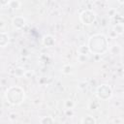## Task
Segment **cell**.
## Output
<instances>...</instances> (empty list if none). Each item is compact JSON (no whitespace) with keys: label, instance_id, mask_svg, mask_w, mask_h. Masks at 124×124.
<instances>
[{"label":"cell","instance_id":"3957f363","mask_svg":"<svg viewBox=\"0 0 124 124\" xmlns=\"http://www.w3.org/2000/svg\"><path fill=\"white\" fill-rule=\"evenodd\" d=\"M96 96L99 100H108L112 96V90L109 85L102 84L96 90Z\"/></svg>","mask_w":124,"mask_h":124},{"label":"cell","instance_id":"ffe728a7","mask_svg":"<svg viewBox=\"0 0 124 124\" xmlns=\"http://www.w3.org/2000/svg\"><path fill=\"white\" fill-rule=\"evenodd\" d=\"M113 123H114V124H123V123H122V119L119 118V117H116V118L113 120Z\"/></svg>","mask_w":124,"mask_h":124},{"label":"cell","instance_id":"5bb4252c","mask_svg":"<svg viewBox=\"0 0 124 124\" xmlns=\"http://www.w3.org/2000/svg\"><path fill=\"white\" fill-rule=\"evenodd\" d=\"M64 106H65V108L66 109H73L76 106V103L71 100V99H67L65 102H64Z\"/></svg>","mask_w":124,"mask_h":124},{"label":"cell","instance_id":"9a60e30c","mask_svg":"<svg viewBox=\"0 0 124 124\" xmlns=\"http://www.w3.org/2000/svg\"><path fill=\"white\" fill-rule=\"evenodd\" d=\"M25 72H26L25 69L22 67H16L15 69V75L16 77H23L25 75Z\"/></svg>","mask_w":124,"mask_h":124},{"label":"cell","instance_id":"ba28073f","mask_svg":"<svg viewBox=\"0 0 124 124\" xmlns=\"http://www.w3.org/2000/svg\"><path fill=\"white\" fill-rule=\"evenodd\" d=\"M112 31L116 33V35H121L124 33V22H118L113 25Z\"/></svg>","mask_w":124,"mask_h":124},{"label":"cell","instance_id":"30bf717a","mask_svg":"<svg viewBox=\"0 0 124 124\" xmlns=\"http://www.w3.org/2000/svg\"><path fill=\"white\" fill-rule=\"evenodd\" d=\"M61 73L64 75H71L74 73V67L71 64H65L61 68Z\"/></svg>","mask_w":124,"mask_h":124},{"label":"cell","instance_id":"8992f818","mask_svg":"<svg viewBox=\"0 0 124 124\" xmlns=\"http://www.w3.org/2000/svg\"><path fill=\"white\" fill-rule=\"evenodd\" d=\"M42 42H43V45L45 46H52L53 45H54V43H55V38L52 36V35H45L44 37H43V40H42Z\"/></svg>","mask_w":124,"mask_h":124},{"label":"cell","instance_id":"6da1fadb","mask_svg":"<svg viewBox=\"0 0 124 124\" xmlns=\"http://www.w3.org/2000/svg\"><path fill=\"white\" fill-rule=\"evenodd\" d=\"M87 46L90 53L103 54L108 49V38L104 34H95L89 38Z\"/></svg>","mask_w":124,"mask_h":124},{"label":"cell","instance_id":"44dd1931","mask_svg":"<svg viewBox=\"0 0 124 124\" xmlns=\"http://www.w3.org/2000/svg\"><path fill=\"white\" fill-rule=\"evenodd\" d=\"M118 3H119V4H121V5H124V1H120V0H119V1H118Z\"/></svg>","mask_w":124,"mask_h":124},{"label":"cell","instance_id":"7c38bea8","mask_svg":"<svg viewBox=\"0 0 124 124\" xmlns=\"http://www.w3.org/2000/svg\"><path fill=\"white\" fill-rule=\"evenodd\" d=\"M90 53V50L88 48V46L86 45H83V46H78V54H82V55H89Z\"/></svg>","mask_w":124,"mask_h":124},{"label":"cell","instance_id":"e0dca14e","mask_svg":"<svg viewBox=\"0 0 124 124\" xmlns=\"http://www.w3.org/2000/svg\"><path fill=\"white\" fill-rule=\"evenodd\" d=\"M78 61L79 63H85L89 60V55H82V54H78Z\"/></svg>","mask_w":124,"mask_h":124},{"label":"cell","instance_id":"7402d4cb","mask_svg":"<svg viewBox=\"0 0 124 124\" xmlns=\"http://www.w3.org/2000/svg\"><path fill=\"white\" fill-rule=\"evenodd\" d=\"M123 71H124V70H123Z\"/></svg>","mask_w":124,"mask_h":124},{"label":"cell","instance_id":"52a82bcc","mask_svg":"<svg viewBox=\"0 0 124 124\" xmlns=\"http://www.w3.org/2000/svg\"><path fill=\"white\" fill-rule=\"evenodd\" d=\"M9 41H10L9 34L5 31H1V33H0V46H1V47H5L9 44Z\"/></svg>","mask_w":124,"mask_h":124},{"label":"cell","instance_id":"7a4b0ae2","mask_svg":"<svg viewBox=\"0 0 124 124\" xmlns=\"http://www.w3.org/2000/svg\"><path fill=\"white\" fill-rule=\"evenodd\" d=\"M25 97L24 90L20 86H11L6 90L5 98L7 102L13 106L20 105Z\"/></svg>","mask_w":124,"mask_h":124},{"label":"cell","instance_id":"d6986e66","mask_svg":"<svg viewBox=\"0 0 124 124\" xmlns=\"http://www.w3.org/2000/svg\"><path fill=\"white\" fill-rule=\"evenodd\" d=\"M33 75H34V72H33V71H31V70H27V71L25 72L24 77H25V78H31Z\"/></svg>","mask_w":124,"mask_h":124},{"label":"cell","instance_id":"2e32d148","mask_svg":"<svg viewBox=\"0 0 124 124\" xmlns=\"http://www.w3.org/2000/svg\"><path fill=\"white\" fill-rule=\"evenodd\" d=\"M113 50H115V51L113 52V54H120V53H121V51H122V48L120 47V46H119V45H113L112 46H110V47H109V51H110V52H112Z\"/></svg>","mask_w":124,"mask_h":124},{"label":"cell","instance_id":"9c48e42d","mask_svg":"<svg viewBox=\"0 0 124 124\" xmlns=\"http://www.w3.org/2000/svg\"><path fill=\"white\" fill-rule=\"evenodd\" d=\"M81 124H96V119L92 115L87 114L81 118Z\"/></svg>","mask_w":124,"mask_h":124},{"label":"cell","instance_id":"5b68a950","mask_svg":"<svg viewBox=\"0 0 124 124\" xmlns=\"http://www.w3.org/2000/svg\"><path fill=\"white\" fill-rule=\"evenodd\" d=\"M12 24L16 29H21L24 27V25L26 24V19L25 17H23L22 16H16L15 17H13L12 19Z\"/></svg>","mask_w":124,"mask_h":124},{"label":"cell","instance_id":"ac0fdd59","mask_svg":"<svg viewBox=\"0 0 124 124\" xmlns=\"http://www.w3.org/2000/svg\"><path fill=\"white\" fill-rule=\"evenodd\" d=\"M108 16H110V17H113V16H116V10L114 8H111L108 10Z\"/></svg>","mask_w":124,"mask_h":124},{"label":"cell","instance_id":"4fadbf2b","mask_svg":"<svg viewBox=\"0 0 124 124\" xmlns=\"http://www.w3.org/2000/svg\"><path fill=\"white\" fill-rule=\"evenodd\" d=\"M40 124H54V121L51 116H44L40 119Z\"/></svg>","mask_w":124,"mask_h":124},{"label":"cell","instance_id":"277c9868","mask_svg":"<svg viewBox=\"0 0 124 124\" xmlns=\"http://www.w3.org/2000/svg\"><path fill=\"white\" fill-rule=\"evenodd\" d=\"M79 20L82 24L91 25L96 20V14L91 10H84L79 14Z\"/></svg>","mask_w":124,"mask_h":124},{"label":"cell","instance_id":"8fae6325","mask_svg":"<svg viewBox=\"0 0 124 124\" xmlns=\"http://www.w3.org/2000/svg\"><path fill=\"white\" fill-rule=\"evenodd\" d=\"M8 6H9V8H11L13 10H19L21 8V2L18 0H11V1H9Z\"/></svg>","mask_w":124,"mask_h":124}]
</instances>
